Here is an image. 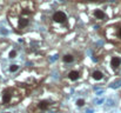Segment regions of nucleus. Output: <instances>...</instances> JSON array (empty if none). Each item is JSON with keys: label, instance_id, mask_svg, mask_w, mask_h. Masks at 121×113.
Instances as JSON below:
<instances>
[{"label": "nucleus", "instance_id": "obj_10", "mask_svg": "<svg viewBox=\"0 0 121 113\" xmlns=\"http://www.w3.org/2000/svg\"><path fill=\"white\" fill-rule=\"evenodd\" d=\"M8 70H9V72H11V73H14V72H17V71L19 70V66H18V65H15V64H13V65H9Z\"/></svg>", "mask_w": 121, "mask_h": 113}, {"label": "nucleus", "instance_id": "obj_2", "mask_svg": "<svg viewBox=\"0 0 121 113\" xmlns=\"http://www.w3.org/2000/svg\"><path fill=\"white\" fill-rule=\"evenodd\" d=\"M120 65H121V59L119 57H113L111 59V66H112V68L117 70V68L120 67Z\"/></svg>", "mask_w": 121, "mask_h": 113}, {"label": "nucleus", "instance_id": "obj_4", "mask_svg": "<svg viewBox=\"0 0 121 113\" xmlns=\"http://www.w3.org/2000/svg\"><path fill=\"white\" fill-rule=\"evenodd\" d=\"M49 103L48 101H46V100H41V101H39L38 103V108L39 110H41V111H46L48 107H49Z\"/></svg>", "mask_w": 121, "mask_h": 113}, {"label": "nucleus", "instance_id": "obj_1", "mask_svg": "<svg viewBox=\"0 0 121 113\" xmlns=\"http://www.w3.org/2000/svg\"><path fill=\"white\" fill-rule=\"evenodd\" d=\"M52 19H53V21L56 23V24H65L68 18H67V14H66L65 12H62V11H56V12L53 14Z\"/></svg>", "mask_w": 121, "mask_h": 113}, {"label": "nucleus", "instance_id": "obj_8", "mask_svg": "<svg viewBox=\"0 0 121 113\" xmlns=\"http://www.w3.org/2000/svg\"><path fill=\"white\" fill-rule=\"evenodd\" d=\"M92 77H93V79H94V80L100 81V80H102V79H104V73H102L101 71H94V72L92 73Z\"/></svg>", "mask_w": 121, "mask_h": 113}, {"label": "nucleus", "instance_id": "obj_13", "mask_svg": "<svg viewBox=\"0 0 121 113\" xmlns=\"http://www.w3.org/2000/svg\"><path fill=\"white\" fill-rule=\"evenodd\" d=\"M119 37L121 38V27H120V30H119Z\"/></svg>", "mask_w": 121, "mask_h": 113}, {"label": "nucleus", "instance_id": "obj_7", "mask_svg": "<svg viewBox=\"0 0 121 113\" xmlns=\"http://www.w3.org/2000/svg\"><path fill=\"white\" fill-rule=\"evenodd\" d=\"M94 17H95L96 19L102 20V19L106 18V14H105V12H104L102 9H95V11H94Z\"/></svg>", "mask_w": 121, "mask_h": 113}, {"label": "nucleus", "instance_id": "obj_15", "mask_svg": "<svg viewBox=\"0 0 121 113\" xmlns=\"http://www.w3.org/2000/svg\"><path fill=\"white\" fill-rule=\"evenodd\" d=\"M6 113H9V112H6Z\"/></svg>", "mask_w": 121, "mask_h": 113}, {"label": "nucleus", "instance_id": "obj_11", "mask_svg": "<svg viewBox=\"0 0 121 113\" xmlns=\"http://www.w3.org/2000/svg\"><path fill=\"white\" fill-rule=\"evenodd\" d=\"M77 106L78 107H82V106H85V104H86V101H85V99H82V98H80V99H78L77 100Z\"/></svg>", "mask_w": 121, "mask_h": 113}, {"label": "nucleus", "instance_id": "obj_3", "mask_svg": "<svg viewBox=\"0 0 121 113\" xmlns=\"http://www.w3.org/2000/svg\"><path fill=\"white\" fill-rule=\"evenodd\" d=\"M79 78H80V73L78 71H71L68 73V79L72 80V81H77Z\"/></svg>", "mask_w": 121, "mask_h": 113}, {"label": "nucleus", "instance_id": "obj_5", "mask_svg": "<svg viewBox=\"0 0 121 113\" xmlns=\"http://www.w3.org/2000/svg\"><path fill=\"white\" fill-rule=\"evenodd\" d=\"M30 25V19L28 18H20L19 20V28H25Z\"/></svg>", "mask_w": 121, "mask_h": 113}, {"label": "nucleus", "instance_id": "obj_6", "mask_svg": "<svg viewBox=\"0 0 121 113\" xmlns=\"http://www.w3.org/2000/svg\"><path fill=\"white\" fill-rule=\"evenodd\" d=\"M11 99H12V94H11L8 91H5V92L2 93V103H4V104H8V103L11 101Z\"/></svg>", "mask_w": 121, "mask_h": 113}, {"label": "nucleus", "instance_id": "obj_9", "mask_svg": "<svg viewBox=\"0 0 121 113\" xmlns=\"http://www.w3.org/2000/svg\"><path fill=\"white\" fill-rule=\"evenodd\" d=\"M62 61H64L65 64H71V63L74 61V57H73L72 54H65V55L62 57Z\"/></svg>", "mask_w": 121, "mask_h": 113}, {"label": "nucleus", "instance_id": "obj_14", "mask_svg": "<svg viewBox=\"0 0 121 113\" xmlns=\"http://www.w3.org/2000/svg\"><path fill=\"white\" fill-rule=\"evenodd\" d=\"M88 1H92V2H94V1H98V0H88Z\"/></svg>", "mask_w": 121, "mask_h": 113}, {"label": "nucleus", "instance_id": "obj_12", "mask_svg": "<svg viewBox=\"0 0 121 113\" xmlns=\"http://www.w3.org/2000/svg\"><path fill=\"white\" fill-rule=\"evenodd\" d=\"M8 55H9V58H11V59H12V58H15V57H17V51H15V50H12V51L9 52V54H8Z\"/></svg>", "mask_w": 121, "mask_h": 113}]
</instances>
